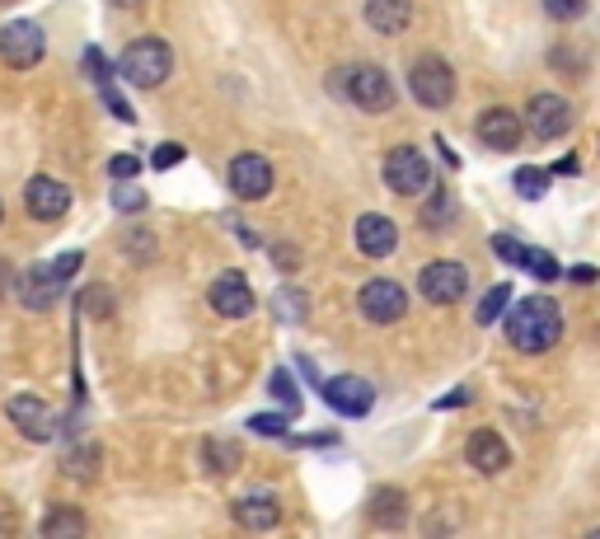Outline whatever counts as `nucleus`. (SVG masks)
Segmentation results:
<instances>
[{"mask_svg":"<svg viewBox=\"0 0 600 539\" xmlns=\"http://www.w3.org/2000/svg\"><path fill=\"white\" fill-rule=\"evenodd\" d=\"M324 404L343 417H366L370 404H376V385L362 375H333L324 380Z\"/></svg>","mask_w":600,"mask_h":539,"instance_id":"obj_10","label":"nucleus"},{"mask_svg":"<svg viewBox=\"0 0 600 539\" xmlns=\"http://www.w3.org/2000/svg\"><path fill=\"white\" fill-rule=\"evenodd\" d=\"M268 390H273V398H277V404H281V408H291V413L300 408V390L291 385V375H287V371H273V380H268Z\"/></svg>","mask_w":600,"mask_h":539,"instance_id":"obj_29","label":"nucleus"},{"mask_svg":"<svg viewBox=\"0 0 600 539\" xmlns=\"http://www.w3.org/2000/svg\"><path fill=\"white\" fill-rule=\"evenodd\" d=\"M418 291L427 295L432 305H460L465 291H469V268L465 263H451V258H436L418 272Z\"/></svg>","mask_w":600,"mask_h":539,"instance_id":"obj_7","label":"nucleus"},{"mask_svg":"<svg viewBox=\"0 0 600 539\" xmlns=\"http://www.w3.org/2000/svg\"><path fill=\"white\" fill-rule=\"evenodd\" d=\"M113 5H118V10H136V5H141V0H113Z\"/></svg>","mask_w":600,"mask_h":539,"instance_id":"obj_42","label":"nucleus"},{"mask_svg":"<svg viewBox=\"0 0 600 539\" xmlns=\"http://www.w3.org/2000/svg\"><path fill=\"white\" fill-rule=\"evenodd\" d=\"M544 14H549V20H581V14H587V0H544Z\"/></svg>","mask_w":600,"mask_h":539,"instance_id":"obj_31","label":"nucleus"},{"mask_svg":"<svg viewBox=\"0 0 600 539\" xmlns=\"http://www.w3.org/2000/svg\"><path fill=\"white\" fill-rule=\"evenodd\" d=\"M474 132H479V142L488 150H516L521 136H525V117H516L511 109H484Z\"/></svg>","mask_w":600,"mask_h":539,"instance_id":"obj_15","label":"nucleus"},{"mask_svg":"<svg viewBox=\"0 0 600 539\" xmlns=\"http://www.w3.org/2000/svg\"><path fill=\"white\" fill-rule=\"evenodd\" d=\"M273 310H277L281 324H300V319L310 315V295L300 291V287H281V291L273 295Z\"/></svg>","mask_w":600,"mask_h":539,"instance_id":"obj_24","label":"nucleus"},{"mask_svg":"<svg viewBox=\"0 0 600 539\" xmlns=\"http://www.w3.org/2000/svg\"><path fill=\"white\" fill-rule=\"evenodd\" d=\"M118 71L127 76L136 90H160V85L169 80V71H174V52H169L165 38H136L127 52H122Z\"/></svg>","mask_w":600,"mask_h":539,"instance_id":"obj_3","label":"nucleus"},{"mask_svg":"<svg viewBox=\"0 0 600 539\" xmlns=\"http://www.w3.org/2000/svg\"><path fill=\"white\" fill-rule=\"evenodd\" d=\"M231 188H235L240 202H263L273 193V165L263 160V155H254V150L235 155V160H231Z\"/></svg>","mask_w":600,"mask_h":539,"instance_id":"obj_11","label":"nucleus"},{"mask_svg":"<svg viewBox=\"0 0 600 539\" xmlns=\"http://www.w3.org/2000/svg\"><path fill=\"white\" fill-rule=\"evenodd\" d=\"M14 287H20V301H24L29 310H52V305H57V295L66 291V282H62L57 272H52V263L29 268Z\"/></svg>","mask_w":600,"mask_h":539,"instance_id":"obj_17","label":"nucleus"},{"mask_svg":"<svg viewBox=\"0 0 600 539\" xmlns=\"http://www.w3.org/2000/svg\"><path fill=\"white\" fill-rule=\"evenodd\" d=\"M521 268H525V272H535L540 282H563V268H558V258H554V254H544V249H525Z\"/></svg>","mask_w":600,"mask_h":539,"instance_id":"obj_26","label":"nucleus"},{"mask_svg":"<svg viewBox=\"0 0 600 539\" xmlns=\"http://www.w3.org/2000/svg\"><path fill=\"white\" fill-rule=\"evenodd\" d=\"M109 173H113L118 183H127V179H136V173H141V160H136V155H113Z\"/></svg>","mask_w":600,"mask_h":539,"instance_id":"obj_34","label":"nucleus"},{"mask_svg":"<svg viewBox=\"0 0 600 539\" xmlns=\"http://www.w3.org/2000/svg\"><path fill=\"white\" fill-rule=\"evenodd\" d=\"M80 315L109 319V315H113V295H109V291H103V287H95V291H85V295H80Z\"/></svg>","mask_w":600,"mask_h":539,"instance_id":"obj_30","label":"nucleus"},{"mask_svg":"<svg viewBox=\"0 0 600 539\" xmlns=\"http://www.w3.org/2000/svg\"><path fill=\"white\" fill-rule=\"evenodd\" d=\"M113 206H118V212H141V206H146V198H141L136 188H118V193H113Z\"/></svg>","mask_w":600,"mask_h":539,"instance_id":"obj_37","label":"nucleus"},{"mask_svg":"<svg viewBox=\"0 0 600 539\" xmlns=\"http://www.w3.org/2000/svg\"><path fill=\"white\" fill-rule=\"evenodd\" d=\"M563 277H573V282H577V287H591V282H596V268H587V263H581V268H573V272H563Z\"/></svg>","mask_w":600,"mask_h":539,"instance_id":"obj_39","label":"nucleus"},{"mask_svg":"<svg viewBox=\"0 0 600 539\" xmlns=\"http://www.w3.org/2000/svg\"><path fill=\"white\" fill-rule=\"evenodd\" d=\"M235 520L244 530H273L277 520H281V507L273 497H263V493H249V497H240L235 502Z\"/></svg>","mask_w":600,"mask_h":539,"instance_id":"obj_20","label":"nucleus"},{"mask_svg":"<svg viewBox=\"0 0 600 539\" xmlns=\"http://www.w3.org/2000/svg\"><path fill=\"white\" fill-rule=\"evenodd\" d=\"M249 427L258 437H287V417L281 413H258V417H249Z\"/></svg>","mask_w":600,"mask_h":539,"instance_id":"obj_32","label":"nucleus"},{"mask_svg":"<svg viewBox=\"0 0 600 539\" xmlns=\"http://www.w3.org/2000/svg\"><path fill=\"white\" fill-rule=\"evenodd\" d=\"M455 216V202L451 193H432V206H427V225H446Z\"/></svg>","mask_w":600,"mask_h":539,"instance_id":"obj_33","label":"nucleus"},{"mask_svg":"<svg viewBox=\"0 0 600 539\" xmlns=\"http://www.w3.org/2000/svg\"><path fill=\"white\" fill-rule=\"evenodd\" d=\"M24 206L33 221H62L70 212V188L38 173V179H29V188H24Z\"/></svg>","mask_w":600,"mask_h":539,"instance_id":"obj_14","label":"nucleus"},{"mask_svg":"<svg viewBox=\"0 0 600 539\" xmlns=\"http://www.w3.org/2000/svg\"><path fill=\"white\" fill-rule=\"evenodd\" d=\"M10 277H14V268L5 263V258H0V295H5V291H10Z\"/></svg>","mask_w":600,"mask_h":539,"instance_id":"obj_40","label":"nucleus"},{"mask_svg":"<svg viewBox=\"0 0 600 539\" xmlns=\"http://www.w3.org/2000/svg\"><path fill=\"white\" fill-rule=\"evenodd\" d=\"M385 183H390L399 198H422L432 188V165L422 160L418 146H395L385 155Z\"/></svg>","mask_w":600,"mask_h":539,"instance_id":"obj_5","label":"nucleus"},{"mask_svg":"<svg viewBox=\"0 0 600 539\" xmlns=\"http://www.w3.org/2000/svg\"><path fill=\"white\" fill-rule=\"evenodd\" d=\"M370 520H376L380 530H399L403 520H409V497H403V489H376V497H370Z\"/></svg>","mask_w":600,"mask_h":539,"instance_id":"obj_21","label":"nucleus"},{"mask_svg":"<svg viewBox=\"0 0 600 539\" xmlns=\"http://www.w3.org/2000/svg\"><path fill=\"white\" fill-rule=\"evenodd\" d=\"M85 530H90V520H85L80 512H70V507L43 516V535H47V539H80Z\"/></svg>","mask_w":600,"mask_h":539,"instance_id":"obj_23","label":"nucleus"},{"mask_svg":"<svg viewBox=\"0 0 600 539\" xmlns=\"http://www.w3.org/2000/svg\"><path fill=\"white\" fill-rule=\"evenodd\" d=\"M563 338V315L549 295H525L521 305H511L507 315V343L516 347V352H549V347Z\"/></svg>","mask_w":600,"mask_h":539,"instance_id":"obj_1","label":"nucleus"},{"mask_svg":"<svg viewBox=\"0 0 600 539\" xmlns=\"http://www.w3.org/2000/svg\"><path fill=\"white\" fill-rule=\"evenodd\" d=\"M202 464L211 469V474H235V469L244 464V450L231 437H207L202 441Z\"/></svg>","mask_w":600,"mask_h":539,"instance_id":"obj_22","label":"nucleus"},{"mask_svg":"<svg viewBox=\"0 0 600 539\" xmlns=\"http://www.w3.org/2000/svg\"><path fill=\"white\" fill-rule=\"evenodd\" d=\"M207 301H211V310H216L221 319H244V315H254V287L244 282V272H221L216 282H211Z\"/></svg>","mask_w":600,"mask_h":539,"instance_id":"obj_12","label":"nucleus"},{"mask_svg":"<svg viewBox=\"0 0 600 539\" xmlns=\"http://www.w3.org/2000/svg\"><path fill=\"white\" fill-rule=\"evenodd\" d=\"M409 90H413V99L422 103V109H451V99H455V71H451V61H441L436 52L418 57V61L409 66Z\"/></svg>","mask_w":600,"mask_h":539,"instance_id":"obj_4","label":"nucleus"},{"mask_svg":"<svg viewBox=\"0 0 600 539\" xmlns=\"http://www.w3.org/2000/svg\"><path fill=\"white\" fill-rule=\"evenodd\" d=\"M516 193L531 198V202H544V193H549V173L544 169H516Z\"/></svg>","mask_w":600,"mask_h":539,"instance_id":"obj_28","label":"nucleus"},{"mask_svg":"<svg viewBox=\"0 0 600 539\" xmlns=\"http://www.w3.org/2000/svg\"><path fill=\"white\" fill-rule=\"evenodd\" d=\"M329 94L357 103L362 113H390L395 99H399L390 71H380V66H370V61L338 66V71H329Z\"/></svg>","mask_w":600,"mask_h":539,"instance_id":"obj_2","label":"nucleus"},{"mask_svg":"<svg viewBox=\"0 0 600 539\" xmlns=\"http://www.w3.org/2000/svg\"><path fill=\"white\" fill-rule=\"evenodd\" d=\"M179 160H184V146H174V142H165L160 150H155V155H151V165H155V169H174V165H179Z\"/></svg>","mask_w":600,"mask_h":539,"instance_id":"obj_36","label":"nucleus"},{"mask_svg":"<svg viewBox=\"0 0 600 539\" xmlns=\"http://www.w3.org/2000/svg\"><path fill=\"white\" fill-rule=\"evenodd\" d=\"M273 263H277L281 272H296V268H300V254H296L291 245H273Z\"/></svg>","mask_w":600,"mask_h":539,"instance_id":"obj_38","label":"nucleus"},{"mask_svg":"<svg viewBox=\"0 0 600 539\" xmlns=\"http://www.w3.org/2000/svg\"><path fill=\"white\" fill-rule=\"evenodd\" d=\"M357 305H362V315L370 324H399L403 315H409V291H403L399 282H390V277H376V282H366L357 291Z\"/></svg>","mask_w":600,"mask_h":539,"instance_id":"obj_8","label":"nucleus"},{"mask_svg":"<svg viewBox=\"0 0 600 539\" xmlns=\"http://www.w3.org/2000/svg\"><path fill=\"white\" fill-rule=\"evenodd\" d=\"M357 249L366 258H390L399 249V225L390 216H376V212H366L357 221Z\"/></svg>","mask_w":600,"mask_h":539,"instance_id":"obj_18","label":"nucleus"},{"mask_svg":"<svg viewBox=\"0 0 600 539\" xmlns=\"http://www.w3.org/2000/svg\"><path fill=\"white\" fill-rule=\"evenodd\" d=\"M492 249H498V258H507V263H516V268H521L525 249H521V245H516V239H511V235H498V239H492Z\"/></svg>","mask_w":600,"mask_h":539,"instance_id":"obj_35","label":"nucleus"},{"mask_svg":"<svg viewBox=\"0 0 600 539\" xmlns=\"http://www.w3.org/2000/svg\"><path fill=\"white\" fill-rule=\"evenodd\" d=\"M43 52H47V38H43V29L33 20H10L5 29H0V61L14 66V71L38 66Z\"/></svg>","mask_w":600,"mask_h":539,"instance_id":"obj_6","label":"nucleus"},{"mask_svg":"<svg viewBox=\"0 0 600 539\" xmlns=\"http://www.w3.org/2000/svg\"><path fill=\"white\" fill-rule=\"evenodd\" d=\"M366 24L395 38V33L413 24V0H366Z\"/></svg>","mask_w":600,"mask_h":539,"instance_id":"obj_19","label":"nucleus"},{"mask_svg":"<svg viewBox=\"0 0 600 539\" xmlns=\"http://www.w3.org/2000/svg\"><path fill=\"white\" fill-rule=\"evenodd\" d=\"M0 216H5V206H0Z\"/></svg>","mask_w":600,"mask_h":539,"instance_id":"obj_43","label":"nucleus"},{"mask_svg":"<svg viewBox=\"0 0 600 539\" xmlns=\"http://www.w3.org/2000/svg\"><path fill=\"white\" fill-rule=\"evenodd\" d=\"M465 460L479 469V474H502V469L511 464V446L502 441V431L479 427V431H474V437L465 441Z\"/></svg>","mask_w":600,"mask_h":539,"instance_id":"obj_16","label":"nucleus"},{"mask_svg":"<svg viewBox=\"0 0 600 539\" xmlns=\"http://www.w3.org/2000/svg\"><path fill=\"white\" fill-rule=\"evenodd\" d=\"M525 127H531L535 142H554L573 127V103L563 94H535L525 103Z\"/></svg>","mask_w":600,"mask_h":539,"instance_id":"obj_9","label":"nucleus"},{"mask_svg":"<svg viewBox=\"0 0 600 539\" xmlns=\"http://www.w3.org/2000/svg\"><path fill=\"white\" fill-rule=\"evenodd\" d=\"M554 173H577V155H563V160L554 165Z\"/></svg>","mask_w":600,"mask_h":539,"instance_id":"obj_41","label":"nucleus"},{"mask_svg":"<svg viewBox=\"0 0 600 539\" xmlns=\"http://www.w3.org/2000/svg\"><path fill=\"white\" fill-rule=\"evenodd\" d=\"M99 446H80L66 456V479H80V483H95L99 479Z\"/></svg>","mask_w":600,"mask_h":539,"instance_id":"obj_25","label":"nucleus"},{"mask_svg":"<svg viewBox=\"0 0 600 539\" xmlns=\"http://www.w3.org/2000/svg\"><path fill=\"white\" fill-rule=\"evenodd\" d=\"M5 413H10V423L20 427L29 441H52V437H57V417H52V408L43 404V398L14 394L10 404H5Z\"/></svg>","mask_w":600,"mask_h":539,"instance_id":"obj_13","label":"nucleus"},{"mask_svg":"<svg viewBox=\"0 0 600 539\" xmlns=\"http://www.w3.org/2000/svg\"><path fill=\"white\" fill-rule=\"evenodd\" d=\"M507 305H511V291H507V287H492V291L484 295V301H479V315H474V319H479V324L488 328V324L507 319Z\"/></svg>","mask_w":600,"mask_h":539,"instance_id":"obj_27","label":"nucleus"}]
</instances>
